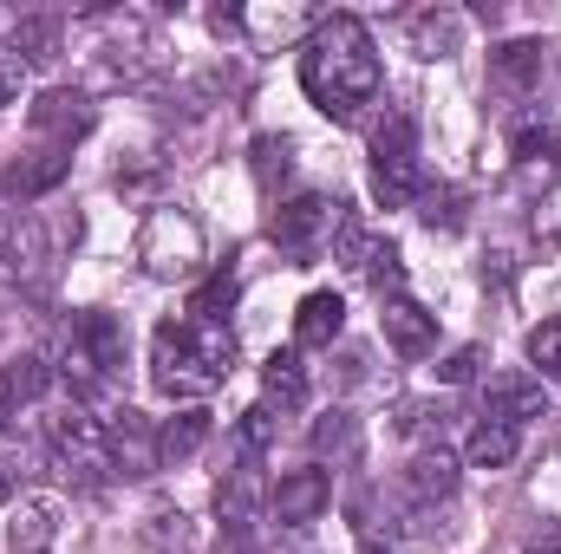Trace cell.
<instances>
[{"label": "cell", "instance_id": "6da1fadb", "mask_svg": "<svg viewBox=\"0 0 561 554\" xmlns=\"http://www.w3.org/2000/svg\"><path fill=\"white\" fill-rule=\"evenodd\" d=\"M300 92H307L333 125H353L366 105H379L386 66H379L373 33H366L353 13L313 20V33H307V46H300Z\"/></svg>", "mask_w": 561, "mask_h": 554}, {"label": "cell", "instance_id": "7a4b0ae2", "mask_svg": "<svg viewBox=\"0 0 561 554\" xmlns=\"http://www.w3.org/2000/svg\"><path fill=\"white\" fill-rule=\"evenodd\" d=\"M236 366V333L209 320H163L150 333V385L176 405L209 399Z\"/></svg>", "mask_w": 561, "mask_h": 554}, {"label": "cell", "instance_id": "3957f363", "mask_svg": "<svg viewBox=\"0 0 561 554\" xmlns=\"http://www.w3.org/2000/svg\"><path fill=\"white\" fill-rule=\"evenodd\" d=\"M138 262L157 280H196L203 275V229L190 209H150L138 229Z\"/></svg>", "mask_w": 561, "mask_h": 554}, {"label": "cell", "instance_id": "277c9868", "mask_svg": "<svg viewBox=\"0 0 561 554\" xmlns=\"http://www.w3.org/2000/svg\"><path fill=\"white\" fill-rule=\"evenodd\" d=\"M340 216H346V203H340V196H320V189H307V196L280 203V209H275V249H280V255H294V262L320 255V249L333 242Z\"/></svg>", "mask_w": 561, "mask_h": 554}, {"label": "cell", "instance_id": "5b68a950", "mask_svg": "<svg viewBox=\"0 0 561 554\" xmlns=\"http://www.w3.org/2000/svg\"><path fill=\"white\" fill-rule=\"evenodd\" d=\"M53 262V242H46V222L33 209H7L0 216V280L7 287H33Z\"/></svg>", "mask_w": 561, "mask_h": 554}, {"label": "cell", "instance_id": "8992f818", "mask_svg": "<svg viewBox=\"0 0 561 554\" xmlns=\"http://www.w3.org/2000/svg\"><path fill=\"white\" fill-rule=\"evenodd\" d=\"M105 470H118V476H157L163 470L157 463V424L131 405L105 417Z\"/></svg>", "mask_w": 561, "mask_h": 554}, {"label": "cell", "instance_id": "52a82bcc", "mask_svg": "<svg viewBox=\"0 0 561 554\" xmlns=\"http://www.w3.org/2000/svg\"><path fill=\"white\" fill-rule=\"evenodd\" d=\"M26 125H33V131H39L46 143L72 150V143H79L85 131H92V125H99V105H92L85 92H72V85H53V92H39V99H33Z\"/></svg>", "mask_w": 561, "mask_h": 554}, {"label": "cell", "instance_id": "ba28073f", "mask_svg": "<svg viewBox=\"0 0 561 554\" xmlns=\"http://www.w3.org/2000/svg\"><path fill=\"white\" fill-rule=\"evenodd\" d=\"M53 457L72 470H105V417H92L85 405H66L59 417H46Z\"/></svg>", "mask_w": 561, "mask_h": 554}, {"label": "cell", "instance_id": "9c48e42d", "mask_svg": "<svg viewBox=\"0 0 561 554\" xmlns=\"http://www.w3.org/2000/svg\"><path fill=\"white\" fill-rule=\"evenodd\" d=\"M327 503H333V476L327 470H287L275 489H268V509H275V522H287V529L320 522Z\"/></svg>", "mask_w": 561, "mask_h": 554}, {"label": "cell", "instance_id": "30bf717a", "mask_svg": "<svg viewBox=\"0 0 561 554\" xmlns=\"http://www.w3.org/2000/svg\"><path fill=\"white\" fill-rule=\"evenodd\" d=\"M483 417H496V424H510V430L549 417L542 379H536V372H496V379H490V399H483Z\"/></svg>", "mask_w": 561, "mask_h": 554}, {"label": "cell", "instance_id": "8fae6325", "mask_svg": "<svg viewBox=\"0 0 561 554\" xmlns=\"http://www.w3.org/2000/svg\"><path fill=\"white\" fill-rule=\"evenodd\" d=\"M379 326H386V346H392L399 359H424V353L437 346V313H424L412 293H386Z\"/></svg>", "mask_w": 561, "mask_h": 554}, {"label": "cell", "instance_id": "7c38bea8", "mask_svg": "<svg viewBox=\"0 0 561 554\" xmlns=\"http://www.w3.org/2000/svg\"><path fill=\"white\" fill-rule=\"evenodd\" d=\"M72 339L85 346V359L99 366V379H112L125 366V326H118V313H105V307L72 313Z\"/></svg>", "mask_w": 561, "mask_h": 554}, {"label": "cell", "instance_id": "4fadbf2b", "mask_svg": "<svg viewBox=\"0 0 561 554\" xmlns=\"http://www.w3.org/2000/svg\"><path fill=\"white\" fill-rule=\"evenodd\" d=\"M542 66H549V46L542 39H503V46H490V79L503 92H536L542 85Z\"/></svg>", "mask_w": 561, "mask_h": 554}, {"label": "cell", "instance_id": "5bb4252c", "mask_svg": "<svg viewBox=\"0 0 561 554\" xmlns=\"http://www.w3.org/2000/svg\"><path fill=\"white\" fill-rule=\"evenodd\" d=\"M66 170H72V150L39 143V150H26V157L0 176V189H7V196H46V189H59V183H66Z\"/></svg>", "mask_w": 561, "mask_h": 554}, {"label": "cell", "instance_id": "9a60e30c", "mask_svg": "<svg viewBox=\"0 0 561 554\" xmlns=\"http://www.w3.org/2000/svg\"><path fill=\"white\" fill-rule=\"evenodd\" d=\"M457 476H463V463H457V450H444V443H424V450H412V463H405V489H412L419 503H444V496L457 489Z\"/></svg>", "mask_w": 561, "mask_h": 554}, {"label": "cell", "instance_id": "2e32d148", "mask_svg": "<svg viewBox=\"0 0 561 554\" xmlns=\"http://www.w3.org/2000/svg\"><path fill=\"white\" fill-rule=\"evenodd\" d=\"M59 542V503L53 496H26L7 522V549L13 554H46Z\"/></svg>", "mask_w": 561, "mask_h": 554}, {"label": "cell", "instance_id": "e0dca14e", "mask_svg": "<svg viewBox=\"0 0 561 554\" xmlns=\"http://www.w3.org/2000/svg\"><path fill=\"white\" fill-rule=\"evenodd\" d=\"M209 430H216V417L203 412V405H183L176 417H163L157 424V463H190L209 443Z\"/></svg>", "mask_w": 561, "mask_h": 554}, {"label": "cell", "instance_id": "ac0fdd59", "mask_svg": "<svg viewBox=\"0 0 561 554\" xmlns=\"http://www.w3.org/2000/svg\"><path fill=\"white\" fill-rule=\"evenodd\" d=\"M340 333H346V300H340L333 287L307 293L300 313H294V346H333Z\"/></svg>", "mask_w": 561, "mask_h": 554}, {"label": "cell", "instance_id": "d6986e66", "mask_svg": "<svg viewBox=\"0 0 561 554\" xmlns=\"http://www.w3.org/2000/svg\"><path fill=\"white\" fill-rule=\"evenodd\" d=\"M405 33H412V53H419V59H450L457 39H463V13H450V7H424V13L405 20Z\"/></svg>", "mask_w": 561, "mask_h": 554}, {"label": "cell", "instance_id": "ffe728a7", "mask_svg": "<svg viewBox=\"0 0 561 554\" xmlns=\"http://www.w3.org/2000/svg\"><path fill=\"white\" fill-rule=\"evenodd\" d=\"M255 503H262V476H255V457H242V463L222 476V489H216V516H222L229 529H249V522H255Z\"/></svg>", "mask_w": 561, "mask_h": 554}, {"label": "cell", "instance_id": "44dd1931", "mask_svg": "<svg viewBox=\"0 0 561 554\" xmlns=\"http://www.w3.org/2000/svg\"><path fill=\"white\" fill-rule=\"evenodd\" d=\"M510 157H523V163H549V157H561V125L549 118V112H516L510 118Z\"/></svg>", "mask_w": 561, "mask_h": 554}, {"label": "cell", "instance_id": "7402d4cb", "mask_svg": "<svg viewBox=\"0 0 561 554\" xmlns=\"http://www.w3.org/2000/svg\"><path fill=\"white\" fill-rule=\"evenodd\" d=\"M516 450H523V430H510V424H496V417H477V430H470V443H463L470 470H510Z\"/></svg>", "mask_w": 561, "mask_h": 554}, {"label": "cell", "instance_id": "603a6c76", "mask_svg": "<svg viewBox=\"0 0 561 554\" xmlns=\"http://www.w3.org/2000/svg\"><path fill=\"white\" fill-rule=\"evenodd\" d=\"M0 392H7L13 412H20V405H39V399L53 392V359H39V353L7 359V366H0Z\"/></svg>", "mask_w": 561, "mask_h": 554}, {"label": "cell", "instance_id": "cb8c5ba5", "mask_svg": "<svg viewBox=\"0 0 561 554\" xmlns=\"http://www.w3.org/2000/svg\"><path fill=\"white\" fill-rule=\"evenodd\" d=\"M7 46H13V66H46V59H59V20H53V13L13 20Z\"/></svg>", "mask_w": 561, "mask_h": 554}, {"label": "cell", "instance_id": "d4e9b609", "mask_svg": "<svg viewBox=\"0 0 561 554\" xmlns=\"http://www.w3.org/2000/svg\"><path fill=\"white\" fill-rule=\"evenodd\" d=\"M262 392H268V405H280V412H300V405H307V366H300L294 346H287V353H268Z\"/></svg>", "mask_w": 561, "mask_h": 554}, {"label": "cell", "instance_id": "484cf974", "mask_svg": "<svg viewBox=\"0 0 561 554\" xmlns=\"http://www.w3.org/2000/svg\"><path fill=\"white\" fill-rule=\"evenodd\" d=\"M379 249H386V235H373V222H366L359 209H346V216H340V229H333V262H346L353 275H366Z\"/></svg>", "mask_w": 561, "mask_h": 554}, {"label": "cell", "instance_id": "4316f807", "mask_svg": "<svg viewBox=\"0 0 561 554\" xmlns=\"http://www.w3.org/2000/svg\"><path fill=\"white\" fill-rule=\"evenodd\" d=\"M373 196H379L386 209H405V203H419V196H424L419 157H412V163H373Z\"/></svg>", "mask_w": 561, "mask_h": 554}, {"label": "cell", "instance_id": "83f0119b", "mask_svg": "<svg viewBox=\"0 0 561 554\" xmlns=\"http://www.w3.org/2000/svg\"><path fill=\"white\" fill-rule=\"evenodd\" d=\"M236 293H242V280L229 275V268H216V275H203V287L190 293V320H209V326H229V307H236Z\"/></svg>", "mask_w": 561, "mask_h": 554}, {"label": "cell", "instance_id": "f1b7e54d", "mask_svg": "<svg viewBox=\"0 0 561 554\" xmlns=\"http://www.w3.org/2000/svg\"><path fill=\"white\" fill-rule=\"evenodd\" d=\"M419 157V125L412 112H386L379 131H373V163H412Z\"/></svg>", "mask_w": 561, "mask_h": 554}, {"label": "cell", "instance_id": "f546056e", "mask_svg": "<svg viewBox=\"0 0 561 554\" xmlns=\"http://www.w3.org/2000/svg\"><path fill=\"white\" fill-rule=\"evenodd\" d=\"M523 353H529L536 379H556V385H561V320H542V326H529Z\"/></svg>", "mask_w": 561, "mask_h": 554}, {"label": "cell", "instance_id": "4dcf8cb0", "mask_svg": "<svg viewBox=\"0 0 561 554\" xmlns=\"http://www.w3.org/2000/svg\"><path fill=\"white\" fill-rule=\"evenodd\" d=\"M236 443H242V457H262V450L275 443V405H268V399L242 412V424H236Z\"/></svg>", "mask_w": 561, "mask_h": 554}, {"label": "cell", "instance_id": "1f68e13d", "mask_svg": "<svg viewBox=\"0 0 561 554\" xmlns=\"http://www.w3.org/2000/svg\"><path fill=\"white\" fill-rule=\"evenodd\" d=\"M353 443H359V430H353L346 412H327L313 424V450H320V457H353Z\"/></svg>", "mask_w": 561, "mask_h": 554}, {"label": "cell", "instance_id": "d6a6232c", "mask_svg": "<svg viewBox=\"0 0 561 554\" xmlns=\"http://www.w3.org/2000/svg\"><path fill=\"white\" fill-rule=\"evenodd\" d=\"M294 170V143L287 138H255V176H262V189H275V176Z\"/></svg>", "mask_w": 561, "mask_h": 554}, {"label": "cell", "instance_id": "836d02e7", "mask_svg": "<svg viewBox=\"0 0 561 554\" xmlns=\"http://www.w3.org/2000/svg\"><path fill=\"white\" fill-rule=\"evenodd\" d=\"M536 242H542V249H561V183L536 203Z\"/></svg>", "mask_w": 561, "mask_h": 554}, {"label": "cell", "instance_id": "e575fe53", "mask_svg": "<svg viewBox=\"0 0 561 554\" xmlns=\"http://www.w3.org/2000/svg\"><path fill=\"white\" fill-rule=\"evenodd\" d=\"M529 496H536V509H549V516H561V450L542 463V476L529 483Z\"/></svg>", "mask_w": 561, "mask_h": 554}, {"label": "cell", "instance_id": "d590c367", "mask_svg": "<svg viewBox=\"0 0 561 554\" xmlns=\"http://www.w3.org/2000/svg\"><path fill=\"white\" fill-rule=\"evenodd\" d=\"M419 203H424L419 216L431 222V229H457V196H450V189H444V196H437V189H424Z\"/></svg>", "mask_w": 561, "mask_h": 554}, {"label": "cell", "instance_id": "8d00e7d4", "mask_svg": "<svg viewBox=\"0 0 561 554\" xmlns=\"http://www.w3.org/2000/svg\"><path fill=\"white\" fill-rule=\"evenodd\" d=\"M477 366H483V353H477V346H457V353H450V359L437 366V379H444V385H463V379H470Z\"/></svg>", "mask_w": 561, "mask_h": 554}, {"label": "cell", "instance_id": "74e56055", "mask_svg": "<svg viewBox=\"0 0 561 554\" xmlns=\"http://www.w3.org/2000/svg\"><path fill=\"white\" fill-rule=\"evenodd\" d=\"M13 99H20V66L0 59V105H13Z\"/></svg>", "mask_w": 561, "mask_h": 554}, {"label": "cell", "instance_id": "f35d334b", "mask_svg": "<svg viewBox=\"0 0 561 554\" xmlns=\"http://www.w3.org/2000/svg\"><path fill=\"white\" fill-rule=\"evenodd\" d=\"M523 554H561V522H556V529H542V535H536Z\"/></svg>", "mask_w": 561, "mask_h": 554}, {"label": "cell", "instance_id": "ab89813d", "mask_svg": "<svg viewBox=\"0 0 561 554\" xmlns=\"http://www.w3.org/2000/svg\"><path fill=\"white\" fill-rule=\"evenodd\" d=\"M7 496H13V457L0 450V503H7Z\"/></svg>", "mask_w": 561, "mask_h": 554}, {"label": "cell", "instance_id": "60d3db41", "mask_svg": "<svg viewBox=\"0 0 561 554\" xmlns=\"http://www.w3.org/2000/svg\"><path fill=\"white\" fill-rule=\"evenodd\" d=\"M0 417H13V405H7V392H0Z\"/></svg>", "mask_w": 561, "mask_h": 554}]
</instances>
